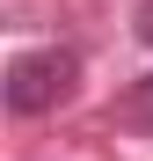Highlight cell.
Instances as JSON below:
<instances>
[{"label": "cell", "mask_w": 153, "mask_h": 161, "mask_svg": "<svg viewBox=\"0 0 153 161\" xmlns=\"http://www.w3.org/2000/svg\"><path fill=\"white\" fill-rule=\"evenodd\" d=\"M131 30H139V44H153V0H139V8H131Z\"/></svg>", "instance_id": "3"}, {"label": "cell", "mask_w": 153, "mask_h": 161, "mask_svg": "<svg viewBox=\"0 0 153 161\" xmlns=\"http://www.w3.org/2000/svg\"><path fill=\"white\" fill-rule=\"evenodd\" d=\"M73 80H80V51H66V44L15 51L8 59V110L15 117H44V110H59L73 95Z\"/></svg>", "instance_id": "1"}, {"label": "cell", "mask_w": 153, "mask_h": 161, "mask_svg": "<svg viewBox=\"0 0 153 161\" xmlns=\"http://www.w3.org/2000/svg\"><path fill=\"white\" fill-rule=\"evenodd\" d=\"M124 117H131V125H153V73H139L131 88H124Z\"/></svg>", "instance_id": "2"}]
</instances>
